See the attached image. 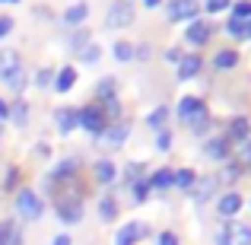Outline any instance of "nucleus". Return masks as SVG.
Here are the masks:
<instances>
[{
  "label": "nucleus",
  "mask_w": 251,
  "mask_h": 245,
  "mask_svg": "<svg viewBox=\"0 0 251 245\" xmlns=\"http://www.w3.org/2000/svg\"><path fill=\"white\" fill-rule=\"evenodd\" d=\"M229 32H232L235 38H245V23H239V19H229Z\"/></svg>",
  "instance_id": "nucleus-39"
},
{
  "label": "nucleus",
  "mask_w": 251,
  "mask_h": 245,
  "mask_svg": "<svg viewBox=\"0 0 251 245\" xmlns=\"http://www.w3.org/2000/svg\"><path fill=\"white\" fill-rule=\"evenodd\" d=\"M216 182H220V178L216 175H210V178H203L201 185H197L194 191H191V194H194V201H207L210 194H213V188H216Z\"/></svg>",
  "instance_id": "nucleus-22"
},
{
  "label": "nucleus",
  "mask_w": 251,
  "mask_h": 245,
  "mask_svg": "<svg viewBox=\"0 0 251 245\" xmlns=\"http://www.w3.org/2000/svg\"><path fill=\"white\" fill-rule=\"evenodd\" d=\"M226 6H229V0H207V13H220Z\"/></svg>",
  "instance_id": "nucleus-40"
},
{
  "label": "nucleus",
  "mask_w": 251,
  "mask_h": 245,
  "mask_svg": "<svg viewBox=\"0 0 251 245\" xmlns=\"http://www.w3.org/2000/svg\"><path fill=\"white\" fill-rule=\"evenodd\" d=\"M159 245H178V239H175L172 233H162V236H159Z\"/></svg>",
  "instance_id": "nucleus-43"
},
{
  "label": "nucleus",
  "mask_w": 251,
  "mask_h": 245,
  "mask_svg": "<svg viewBox=\"0 0 251 245\" xmlns=\"http://www.w3.org/2000/svg\"><path fill=\"white\" fill-rule=\"evenodd\" d=\"M137 175H140V165L130 163V165H127V178H137Z\"/></svg>",
  "instance_id": "nucleus-46"
},
{
  "label": "nucleus",
  "mask_w": 251,
  "mask_h": 245,
  "mask_svg": "<svg viewBox=\"0 0 251 245\" xmlns=\"http://www.w3.org/2000/svg\"><path fill=\"white\" fill-rule=\"evenodd\" d=\"M86 16H89V3H74V6H67V13H64V23L67 26H80L86 23Z\"/></svg>",
  "instance_id": "nucleus-16"
},
{
  "label": "nucleus",
  "mask_w": 251,
  "mask_h": 245,
  "mask_svg": "<svg viewBox=\"0 0 251 245\" xmlns=\"http://www.w3.org/2000/svg\"><path fill=\"white\" fill-rule=\"evenodd\" d=\"M156 147H159V150H169L172 147V134H169V131H162V134L156 137Z\"/></svg>",
  "instance_id": "nucleus-41"
},
{
  "label": "nucleus",
  "mask_w": 251,
  "mask_h": 245,
  "mask_svg": "<svg viewBox=\"0 0 251 245\" xmlns=\"http://www.w3.org/2000/svg\"><path fill=\"white\" fill-rule=\"evenodd\" d=\"M70 175H76V160H64L54 172H51V178H54V182H61V178H70Z\"/></svg>",
  "instance_id": "nucleus-24"
},
{
  "label": "nucleus",
  "mask_w": 251,
  "mask_h": 245,
  "mask_svg": "<svg viewBox=\"0 0 251 245\" xmlns=\"http://www.w3.org/2000/svg\"><path fill=\"white\" fill-rule=\"evenodd\" d=\"M175 185H178V188H194V172H191V169H181L175 175Z\"/></svg>",
  "instance_id": "nucleus-33"
},
{
  "label": "nucleus",
  "mask_w": 251,
  "mask_h": 245,
  "mask_svg": "<svg viewBox=\"0 0 251 245\" xmlns=\"http://www.w3.org/2000/svg\"><path fill=\"white\" fill-rule=\"evenodd\" d=\"M54 124L61 134H70V131L80 124V118H76V109H57L54 111Z\"/></svg>",
  "instance_id": "nucleus-13"
},
{
  "label": "nucleus",
  "mask_w": 251,
  "mask_h": 245,
  "mask_svg": "<svg viewBox=\"0 0 251 245\" xmlns=\"http://www.w3.org/2000/svg\"><path fill=\"white\" fill-rule=\"evenodd\" d=\"M229 137H213V140L207 143V156H213V160H226L229 156Z\"/></svg>",
  "instance_id": "nucleus-19"
},
{
  "label": "nucleus",
  "mask_w": 251,
  "mask_h": 245,
  "mask_svg": "<svg viewBox=\"0 0 251 245\" xmlns=\"http://www.w3.org/2000/svg\"><path fill=\"white\" fill-rule=\"evenodd\" d=\"M57 220H64V223H80L83 220L80 194H61L57 197Z\"/></svg>",
  "instance_id": "nucleus-4"
},
{
  "label": "nucleus",
  "mask_w": 251,
  "mask_h": 245,
  "mask_svg": "<svg viewBox=\"0 0 251 245\" xmlns=\"http://www.w3.org/2000/svg\"><path fill=\"white\" fill-rule=\"evenodd\" d=\"M115 61H121V64L134 61V48H130L127 42H118V45H115Z\"/></svg>",
  "instance_id": "nucleus-30"
},
{
  "label": "nucleus",
  "mask_w": 251,
  "mask_h": 245,
  "mask_svg": "<svg viewBox=\"0 0 251 245\" xmlns=\"http://www.w3.org/2000/svg\"><path fill=\"white\" fill-rule=\"evenodd\" d=\"M74 83H76V67H70V64H67V67H61L54 74V86H51V89H54V92H70V89H74Z\"/></svg>",
  "instance_id": "nucleus-12"
},
{
  "label": "nucleus",
  "mask_w": 251,
  "mask_h": 245,
  "mask_svg": "<svg viewBox=\"0 0 251 245\" xmlns=\"http://www.w3.org/2000/svg\"><path fill=\"white\" fill-rule=\"evenodd\" d=\"M220 245H251V226H245L239 220H229L226 229H223Z\"/></svg>",
  "instance_id": "nucleus-8"
},
{
  "label": "nucleus",
  "mask_w": 251,
  "mask_h": 245,
  "mask_svg": "<svg viewBox=\"0 0 251 245\" xmlns=\"http://www.w3.org/2000/svg\"><path fill=\"white\" fill-rule=\"evenodd\" d=\"M25 83H29V70H25V67H16V70H13V74L3 80V86H6V89H13L16 96L25 89Z\"/></svg>",
  "instance_id": "nucleus-17"
},
{
  "label": "nucleus",
  "mask_w": 251,
  "mask_h": 245,
  "mask_svg": "<svg viewBox=\"0 0 251 245\" xmlns=\"http://www.w3.org/2000/svg\"><path fill=\"white\" fill-rule=\"evenodd\" d=\"M86 45H89V32H74V35H70V48H74V51H83L86 48Z\"/></svg>",
  "instance_id": "nucleus-32"
},
{
  "label": "nucleus",
  "mask_w": 251,
  "mask_h": 245,
  "mask_svg": "<svg viewBox=\"0 0 251 245\" xmlns=\"http://www.w3.org/2000/svg\"><path fill=\"white\" fill-rule=\"evenodd\" d=\"M134 19H137L134 6H130L127 0H118V3L108 10V16H105V26H108V29H127Z\"/></svg>",
  "instance_id": "nucleus-5"
},
{
  "label": "nucleus",
  "mask_w": 251,
  "mask_h": 245,
  "mask_svg": "<svg viewBox=\"0 0 251 245\" xmlns=\"http://www.w3.org/2000/svg\"><path fill=\"white\" fill-rule=\"evenodd\" d=\"M166 118H169V109H166V105H159V109L150 115V124H153V128H162V124H166Z\"/></svg>",
  "instance_id": "nucleus-34"
},
{
  "label": "nucleus",
  "mask_w": 251,
  "mask_h": 245,
  "mask_svg": "<svg viewBox=\"0 0 251 245\" xmlns=\"http://www.w3.org/2000/svg\"><path fill=\"white\" fill-rule=\"evenodd\" d=\"M0 140H3V128H0Z\"/></svg>",
  "instance_id": "nucleus-52"
},
{
  "label": "nucleus",
  "mask_w": 251,
  "mask_h": 245,
  "mask_svg": "<svg viewBox=\"0 0 251 245\" xmlns=\"http://www.w3.org/2000/svg\"><path fill=\"white\" fill-rule=\"evenodd\" d=\"M248 163H251V160H248Z\"/></svg>",
  "instance_id": "nucleus-53"
},
{
  "label": "nucleus",
  "mask_w": 251,
  "mask_h": 245,
  "mask_svg": "<svg viewBox=\"0 0 251 245\" xmlns=\"http://www.w3.org/2000/svg\"><path fill=\"white\" fill-rule=\"evenodd\" d=\"M3 245H23V229H19V226H13V233H10V239H6Z\"/></svg>",
  "instance_id": "nucleus-42"
},
{
  "label": "nucleus",
  "mask_w": 251,
  "mask_h": 245,
  "mask_svg": "<svg viewBox=\"0 0 251 245\" xmlns=\"http://www.w3.org/2000/svg\"><path fill=\"white\" fill-rule=\"evenodd\" d=\"M115 175H118V169H115V165H111L108 160L96 163V178H99V182H111Z\"/></svg>",
  "instance_id": "nucleus-27"
},
{
  "label": "nucleus",
  "mask_w": 251,
  "mask_h": 245,
  "mask_svg": "<svg viewBox=\"0 0 251 245\" xmlns=\"http://www.w3.org/2000/svg\"><path fill=\"white\" fill-rule=\"evenodd\" d=\"M10 121L16 124V128H25V124H29V102H25V99H16V102L10 105Z\"/></svg>",
  "instance_id": "nucleus-15"
},
{
  "label": "nucleus",
  "mask_w": 251,
  "mask_h": 245,
  "mask_svg": "<svg viewBox=\"0 0 251 245\" xmlns=\"http://www.w3.org/2000/svg\"><path fill=\"white\" fill-rule=\"evenodd\" d=\"M6 118H10V102L0 99V121H6Z\"/></svg>",
  "instance_id": "nucleus-44"
},
{
  "label": "nucleus",
  "mask_w": 251,
  "mask_h": 245,
  "mask_svg": "<svg viewBox=\"0 0 251 245\" xmlns=\"http://www.w3.org/2000/svg\"><path fill=\"white\" fill-rule=\"evenodd\" d=\"M16 214L23 217V220H38V217L45 214L42 197H38L32 188H19L16 191Z\"/></svg>",
  "instance_id": "nucleus-2"
},
{
  "label": "nucleus",
  "mask_w": 251,
  "mask_h": 245,
  "mask_svg": "<svg viewBox=\"0 0 251 245\" xmlns=\"http://www.w3.org/2000/svg\"><path fill=\"white\" fill-rule=\"evenodd\" d=\"M143 236H147V226H140V223H127V226L118 229L115 245H134L137 239H143Z\"/></svg>",
  "instance_id": "nucleus-11"
},
{
  "label": "nucleus",
  "mask_w": 251,
  "mask_h": 245,
  "mask_svg": "<svg viewBox=\"0 0 251 245\" xmlns=\"http://www.w3.org/2000/svg\"><path fill=\"white\" fill-rule=\"evenodd\" d=\"M235 64H239V54H235V51H216V57H213L216 70H232Z\"/></svg>",
  "instance_id": "nucleus-21"
},
{
  "label": "nucleus",
  "mask_w": 251,
  "mask_h": 245,
  "mask_svg": "<svg viewBox=\"0 0 251 245\" xmlns=\"http://www.w3.org/2000/svg\"><path fill=\"white\" fill-rule=\"evenodd\" d=\"M232 19H239V23H248V19H251V0H239V3L232 6Z\"/></svg>",
  "instance_id": "nucleus-28"
},
{
  "label": "nucleus",
  "mask_w": 251,
  "mask_h": 245,
  "mask_svg": "<svg viewBox=\"0 0 251 245\" xmlns=\"http://www.w3.org/2000/svg\"><path fill=\"white\" fill-rule=\"evenodd\" d=\"M16 178H19V169H16V165H10V169H6V178H3V188H0V191H10L13 185H16Z\"/></svg>",
  "instance_id": "nucleus-35"
},
{
  "label": "nucleus",
  "mask_w": 251,
  "mask_h": 245,
  "mask_svg": "<svg viewBox=\"0 0 251 245\" xmlns=\"http://www.w3.org/2000/svg\"><path fill=\"white\" fill-rule=\"evenodd\" d=\"M35 83H38V89H51V86H54V70H51V67H42L35 74Z\"/></svg>",
  "instance_id": "nucleus-29"
},
{
  "label": "nucleus",
  "mask_w": 251,
  "mask_h": 245,
  "mask_svg": "<svg viewBox=\"0 0 251 245\" xmlns=\"http://www.w3.org/2000/svg\"><path fill=\"white\" fill-rule=\"evenodd\" d=\"M127 134H130V124L127 121H121V124H105V131L99 134V143H102L105 150H118L124 140H127Z\"/></svg>",
  "instance_id": "nucleus-6"
},
{
  "label": "nucleus",
  "mask_w": 251,
  "mask_h": 245,
  "mask_svg": "<svg viewBox=\"0 0 251 245\" xmlns=\"http://www.w3.org/2000/svg\"><path fill=\"white\" fill-rule=\"evenodd\" d=\"M248 134H251V124H248V118H235L232 124H229V143H239V140H248Z\"/></svg>",
  "instance_id": "nucleus-18"
},
{
  "label": "nucleus",
  "mask_w": 251,
  "mask_h": 245,
  "mask_svg": "<svg viewBox=\"0 0 251 245\" xmlns=\"http://www.w3.org/2000/svg\"><path fill=\"white\" fill-rule=\"evenodd\" d=\"M96 96L102 99V102H108V99H115V80H111V77H105V80H99V86H96Z\"/></svg>",
  "instance_id": "nucleus-26"
},
{
  "label": "nucleus",
  "mask_w": 251,
  "mask_h": 245,
  "mask_svg": "<svg viewBox=\"0 0 251 245\" xmlns=\"http://www.w3.org/2000/svg\"><path fill=\"white\" fill-rule=\"evenodd\" d=\"M245 38H251V19L245 23Z\"/></svg>",
  "instance_id": "nucleus-49"
},
{
  "label": "nucleus",
  "mask_w": 251,
  "mask_h": 245,
  "mask_svg": "<svg viewBox=\"0 0 251 245\" xmlns=\"http://www.w3.org/2000/svg\"><path fill=\"white\" fill-rule=\"evenodd\" d=\"M0 3H19V0H0Z\"/></svg>",
  "instance_id": "nucleus-51"
},
{
  "label": "nucleus",
  "mask_w": 251,
  "mask_h": 245,
  "mask_svg": "<svg viewBox=\"0 0 251 245\" xmlns=\"http://www.w3.org/2000/svg\"><path fill=\"white\" fill-rule=\"evenodd\" d=\"M242 210V197L239 194H223L220 197V214L223 217H235Z\"/></svg>",
  "instance_id": "nucleus-20"
},
{
  "label": "nucleus",
  "mask_w": 251,
  "mask_h": 245,
  "mask_svg": "<svg viewBox=\"0 0 251 245\" xmlns=\"http://www.w3.org/2000/svg\"><path fill=\"white\" fill-rule=\"evenodd\" d=\"M16 67H23V57H19L16 48H0V80L13 74Z\"/></svg>",
  "instance_id": "nucleus-10"
},
{
  "label": "nucleus",
  "mask_w": 251,
  "mask_h": 245,
  "mask_svg": "<svg viewBox=\"0 0 251 245\" xmlns=\"http://www.w3.org/2000/svg\"><path fill=\"white\" fill-rule=\"evenodd\" d=\"M80 57H83L86 64H96L99 57H102V48H99V45H86V48L80 51Z\"/></svg>",
  "instance_id": "nucleus-31"
},
{
  "label": "nucleus",
  "mask_w": 251,
  "mask_h": 245,
  "mask_svg": "<svg viewBox=\"0 0 251 245\" xmlns=\"http://www.w3.org/2000/svg\"><path fill=\"white\" fill-rule=\"evenodd\" d=\"M166 13H169L172 23H181V19H191V23H194L197 13H201V3H197V0H169Z\"/></svg>",
  "instance_id": "nucleus-7"
},
{
  "label": "nucleus",
  "mask_w": 251,
  "mask_h": 245,
  "mask_svg": "<svg viewBox=\"0 0 251 245\" xmlns=\"http://www.w3.org/2000/svg\"><path fill=\"white\" fill-rule=\"evenodd\" d=\"M169 185H175V175H172L169 169L153 172V178H150V188H169Z\"/></svg>",
  "instance_id": "nucleus-23"
},
{
  "label": "nucleus",
  "mask_w": 251,
  "mask_h": 245,
  "mask_svg": "<svg viewBox=\"0 0 251 245\" xmlns=\"http://www.w3.org/2000/svg\"><path fill=\"white\" fill-rule=\"evenodd\" d=\"M201 64L203 61L197 54H181V64H178V80H191V77H197Z\"/></svg>",
  "instance_id": "nucleus-14"
},
{
  "label": "nucleus",
  "mask_w": 251,
  "mask_h": 245,
  "mask_svg": "<svg viewBox=\"0 0 251 245\" xmlns=\"http://www.w3.org/2000/svg\"><path fill=\"white\" fill-rule=\"evenodd\" d=\"M13 32V16H6V13H0V38H6Z\"/></svg>",
  "instance_id": "nucleus-37"
},
{
  "label": "nucleus",
  "mask_w": 251,
  "mask_h": 245,
  "mask_svg": "<svg viewBox=\"0 0 251 245\" xmlns=\"http://www.w3.org/2000/svg\"><path fill=\"white\" fill-rule=\"evenodd\" d=\"M178 118H181V124H188L191 131H207V124H210L203 99H194V96H184L181 102H178Z\"/></svg>",
  "instance_id": "nucleus-1"
},
{
  "label": "nucleus",
  "mask_w": 251,
  "mask_h": 245,
  "mask_svg": "<svg viewBox=\"0 0 251 245\" xmlns=\"http://www.w3.org/2000/svg\"><path fill=\"white\" fill-rule=\"evenodd\" d=\"M134 57H150V48H147V45H140V48H134Z\"/></svg>",
  "instance_id": "nucleus-47"
},
{
  "label": "nucleus",
  "mask_w": 251,
  "mask_h": 245,
  "mask_svg": "<svg viewBox=\"0 0 251 245\" xmlns=\"http://www.w3.org/2000/svg\"><path fill=\"white\" fill-rule=\"evenodd\" d=\"M13 226H16V220H0V245H3L6 239H10Z\"/></svg>",
  "instance_id": "nucleus-36"
},
{
  "label": "nucleus",
  "mask_w": 251,
  "mask_h": 245,
  "mask_svg": "<svg viewBox=\"0 0 251 245\" xmlns=\"http://www.w3.org/2000/svg\"><path fill=\"white\" fill-rule=\"evenodd\" d=\"M76 118H80V128H86L89 134H102L105 124H108L102 105H86V109H76Z\"/></svg>",
  "instance_id": "nucleus-3"
},
{
  "label": "nucleus",
  "mask_w": 251,
  "mask_h": 245,
  "mask_svg": "<svg viewBox=\"0 0 251 245\" xmlns=\"http://www.w3.org/2000/svg\"><path fill=\"white\" fill-rule=\"evenodd\" d=\"M99 214H102V220H115L118 217V201L115 197H102V201H99Z\"/></svg>",
  "instance_id": "nucleus-25"
},
{
  "label": "nucleus",
  "mask_w": 251,
  "mask_h": 245,
  "mask_svg": "<svg viewBox=\"0 0 251 245\" xmlns=\"http://www.w3.org/2000/svg\"><path fill=\"white\" fill-rule=\"evenodd\" d=\"M143 3H147V6H159V0H143Z\"/></svg>",
  "instance_id": "nucleus-50"
},
{
  "label": "nucleus",
  "mask_w": 251,
  "mask_h": 245,
  "mask_svg": "<svg viewBox=\"0 0 251 245\" xmlns=\"http://www.w3.org/2000/svg\"><path fill=\"white\" fill-rule=\"evenodd\" d=\"M210 35H213V26H210V23H203V19H194V23L188 26V32H184L188 45H194V48L207 45V42H210Z\"/></svg>",
  "instance_id": "nucleus-9"
},
{
  "label": "nucleus",
  "mask_w": 251,
  "mask_h": 245,
  "mask_svg": "<svg viewBox=\"0 0 251 245\" xmlns=\"http://www.w3.org/2000/svg\"><path fill=\"white\" fill-rule=\"evenodd\" d=\"M134 197H137V201H147V197H150V182H137L134 185Z\"/></svg>",
  "instance_id": "nucleus-38"
},
{
  "label": "nucleus",
  "mask_w": 251,
  "mask_h": 245,
  "mask_svg": "<svg viewBox=\"0 0 251 245\" xmlns=\"http://www.w3.org/2000/svg\"><path fill=\"white\" fill-rule=\"evenodd\" d=\"M70 242H74L70 236H54V242H51V245H70Z\"/></svg>",
  "instance_id": "nucleus-48"
},
{
  "label": "nucleus",
  "mask_w": 251,
  "mask_h": 245,
  "mask_svg": "<svg viewBox=\"0 0 251 245\" xmlns=\"http://www.w3.org/2000/svg\"><path fill=\"white\" fill-rule=\"evenodd\" d=\"M166 57H169V61H181V51H178V48H169Z\"/></svg>",
  "instance_id": "nucleus-45"
}]
</instances>
